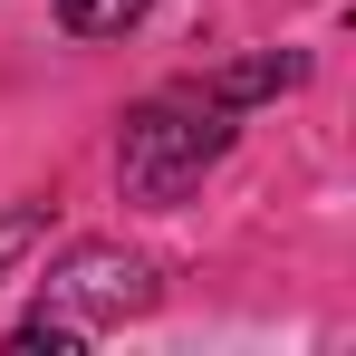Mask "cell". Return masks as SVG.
I'll list each match as a JSON object with an SVG mask.
<instances>
[{
  "instance_id": "6da1fadb",
  "label": "cell",
  "mask_w": 356,
  "mask_h": 356,
  "mask_svg": "<svg viewBox=\"0 0 356 356\" xmlns=\"http://www.w3.org/2000/svg\"><path fill=\"white\" fill-rule=\"evenodd\" d=\"M145 298H154V270H145L135 250L87 241V250H67L58 270L39 280V318H29L10 347H19V356H77L97 327H125Z\"/></svg>"
},
{
  "instance_id": "7a4b0ae2",
  "label": "cell",
  "mask_w": 356,
  "mask_h": 356,
  "mask_svg": "<svg viewBox=\"0 0 356 356\" xmlns=\"http://www.w3.org/2000/svg\"><path fill=\"white\" fill-rule=\"evenodd\" d=\"M222 145H232L222 106H202V97H154V106L125 116V145H116L125 193H135V202H174L202 164H222Z\"/></svg>"
},
{
  "instance_id": "3957f363",
  "label": "cell",
  "mask_w": 356,
  "mask_h": 356,
  "mask_svg": "<svg viewBox=\"0 0 356 356\" xmlns=\"http://www.w3.org/2000/svg\"><path fill=\"white\" fill-rule=\"evenodd\" d=\"M280 87H298V58H241V67H212L202 77V106H250V97H280Z\"/></svg>"
},
{
  "instance_id": "277c9868",
  "label": "cell",
  "mask_w": 356,
  "mask_h": 356,
  "mask_svg": "<svg viewBox=\"0 0 356 356\" xmlns=\"http://www.w3.org/2000/svg\"><path fill=\"white\" fill-rule=\"evenodd\" d=\"M58 19L77 29V39H116V29L145 19V0H58Z\"/></svg>"
},
{
  "instance_id": "5b68a950",
  "label": "cell",
  "mask_w": 356,
  "mask_h": 356,
  "mask_svg": "<svg viewBox=\"0 0 356 356\" xmlns=\"http://www.w3.org/2000/svg\"><path fill=\"white\" fill-rule=\"evenodd\" d=\"M39 250V212H0V270Z\"/></svg>"
}]
</instances>
